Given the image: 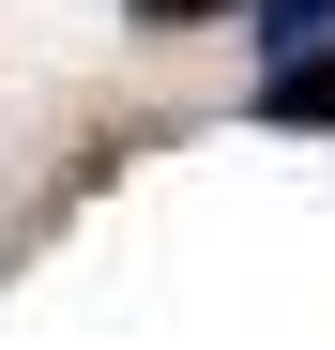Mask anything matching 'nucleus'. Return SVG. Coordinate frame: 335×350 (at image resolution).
Instances as JSON below:
<instances>
[{
  "mask_svg": "<svg viewBox=\"0 0 335 350\" xmlns=\"http://www.w3.org/2000/svg\"><path fill=\"white\" fill-rule=\"evenodd\" d=\"M259 46H335V0H244Z\"/></svg>",
  "mask_w": 335,
  "mask_h": 350,
  "instance_id": "nucleus-2",
  "label": "nucleus"
},
{
  "mask_svg": "<svg viewBox=\"0 0 335 350\" xmlns=\"http://www.w3.org/2000/svg\"><path fill=\"white\" fill-rule=\"evenodd\" d=\"M259 122H274V137H320V122H335V46H290V62L259 77Z\"/></svg>",
  "mask_w": 335,
  "mask_h": 350,
  "instance_id": "nucleus-1",
  "label": "nucleus"
},
{
  "mask_svg": "<svg viewBox=\"0 0 335 350\" xmlns=\"http://www.w3.org/2000/svg\"><path fill=\"white\" fill-rule=\"evenodd\" d=\"M137 31H198V16H244V0H122Z\"/></svg>",
  "mask_w": 335,
  "mask_h": 350,
  "instance_id": "nucleus-3",
  "label": "nucleus"
}]
</instances>
